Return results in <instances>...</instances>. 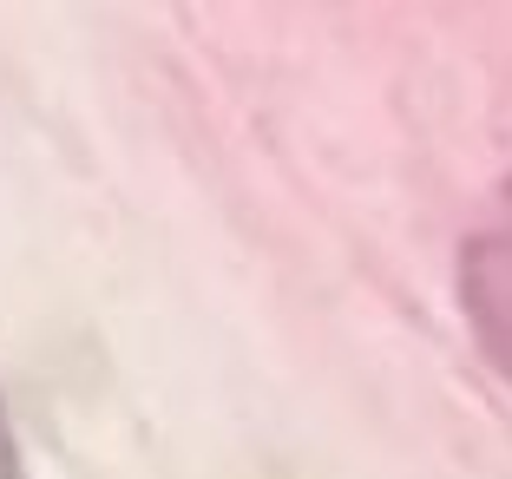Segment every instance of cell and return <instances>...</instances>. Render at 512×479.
Segmentation results:
<instances>
[{
	"label": "cell",
	"mask_w": 512,
	"mask_h": 479,
	"mask_svg": "<svg viewBox=\"0 0 512 479\" xmlns=\"http://www.w3.org/2000/svg\"><path fill=\"white\" fill-rule=\"evenodd\" d=\"M460 302H467V322L493 355V368L512 381V191L499 197V210L473 230L467 256H460Z\"/></svg>",
	"instance_id": "6da1fadb"
},
{
	"label": "cell",
	"mask_w": 512,
	"mask_h": 479,
	"mask_svg": "<svg viewBox=\"0 0 512 479\" xmlns=\"http://www.w3.org/2000/svg\"><path fill=\"white\" fill-rule=\"evenodd\" d=\"M0 479H20V447L7 434V414H0Z\"/></svg>",
	"instance_id": "7a4b0ae2"
}]
</instances>
